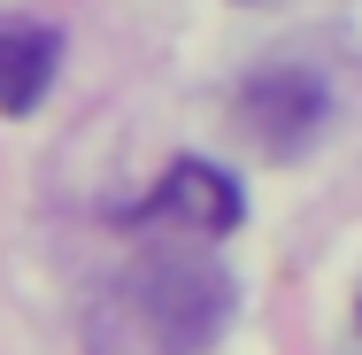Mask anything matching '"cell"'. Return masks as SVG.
<instances>
[{
  "instance_id": "1",
  "label": "cell",
  "mask_w": 362,
  "mask_h": 355,
  "mask_svg": "<svg viewBox=\"0 0 362 355\" xmlns=\"http://www.w3.org/2000/svg\"><path fill=\"white\" fill-rule=\"evenodd\" d=\"M132 317L146 332V355H201L231 317V278L223 263H201V255H146Z\"/></svg>"
},
{
  "instance_id": "2",
  "label": "cell",
  "mask_w": 362,
  "mask_h": 355,
  "mask_svg": "<svg viewBox=\"0 0 362 355\" xmlns=\"http://www.w3.org/2000/svg\"><path fill=\"white\" fill-rule=\"evenodd\" d=\"M239 124L255 132L262 154H308V140L332 124V93H324V77L300 70V62H270V70L247 77Z\"/></svg>"
},
{
  "instance_id": "3",
  "label": "cell",
  "mask_w": 362,
  "mask_h": 355,
  "mask_svg": "<svg viewBox=\"0 0 362 355\" xmlns=\"http://www.w3.org/2000/svg\"><path fill=\"white\" fill-rule=\"evenodd\" d=\"M146 224H177V232H193V240H223L231 224H239V186H231V170L216 162H177L154 193H146Z\"/></svg>"
},
{
  "instance_id": "4",
  "label": "cell",
  "mask_w": 362,
  "mask_h": 355,
  "mask_svg": "<svg viewBox=\"0 0 362 355\" xmlns=\"http://www.w3.org/2000/svg\"><path fill=\"white\" fill-rule=\"evenodd\" d=\"M54 31L47 23H0V116H31L54 85Z\"/></svg>"
},
{
  "instance_id": "5",
  "label": "cell",
  "mask_w": 362,
  "mask_h": 355,
  "mask_svg": "<svg viewBox=\"0 0 362 355\" xmlns=\"http://www.w3.org/2000/svg\"><path fill=\"white\" fill-rule=\"evenodd\" d=\"M355 325H362V309H355Z\"/></svg>"
}]
</instances>
